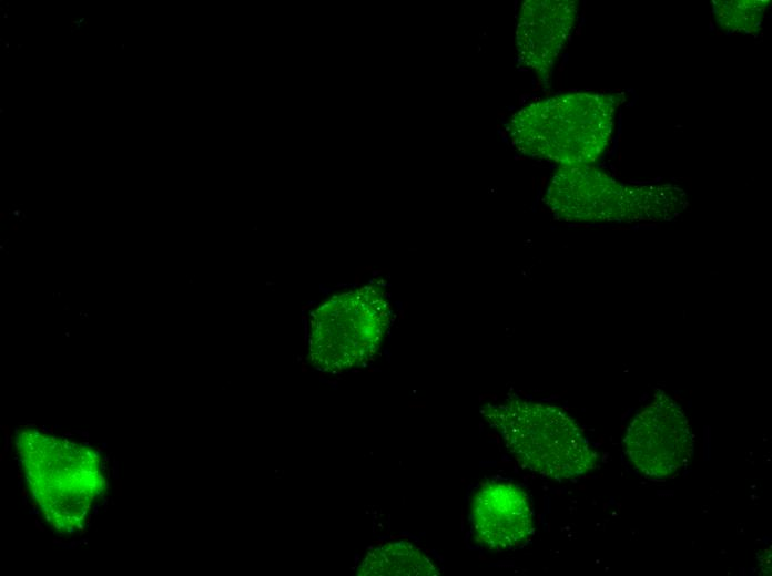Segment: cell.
<instances>
[{
	"instance_id": "cell-1",
	"label": "cell",
	"mask_w": 772,
	"mask_h": 576,
	"mask_svg": "<svg viewBox=\"0 0 772 576\" xmlns=\"http://www.w3.org/2000/svg\"><path fill=\"white\" fill-rule=\"evenodd\" d=\"M616 107L611 95L561 93L518 110L508 132L525 155L560 166L590 165L610 144Z\"/></svg>"
},
{
	"instance_id": "cell-2",
	"label": "cell",
	"mask_w": 772,
	"mask_h": 576,
	"mask_svg": "<svg viewBox=\"0 0 772 576\" xmlns=\"http://www.w3.org/2000/svg\"><path fill=\"white\" fill-rule=\"evenodd\" d=\"M552 215L571 223L669 222L688 208L674 184H631L592 165L559 166L545 195Z\"/></svg>"
},
{
	"instance_id": "cell-3",
	"label": "cell",
	"mask_w": 772,
	"mask_h": 576,
	"mask_svg": "<svg viewBox=\"0 0 772 576\" xmlns=\"http://www.w3.org/2000/svg\"><path fill=\"white\" fill-rule=\"evenodd\" d=\"M17 451L32 495L49 524L60 533L81 528L101 494L99 455L73 441L23 429Z\"/></svg>"
},
{
	"instance_id": "cell-4",
	"label": "cell",
	"mask_w": 772,
	"mask_h": 576,
	"mask_svg": "<svg viewBox=\"0 0 772 576\" xmlns=\"http://www.w3.org/2000/svg\"><path fill=\"white\" fill-rule=\"evenodd\" d=\"M515 460L525 469L557 481L592 471L598 454L588 438L562 409L510 398L481 408Z\"/></svg>"
},
{
	"instance_id": "cell-5",
	"label": "cell",
	"mask_w": 772,
	"mask_h": 576,
	"mask_svg": "<svg viewBox=\"0 0 772 576\" xmlns=\"http://www.w3.org/2000/svg\"><path fill=\"white\" fill-rule=\"evenodd\" d=\"M693 434L681 407L658 390L630 422L624 450L644 475L667 479L687 466L693 454Z\"/></svg>"
},
{
	"instance_id": "cell-6",
	"label": "cell",
	"mask_w": 772,
	"mask_h": 576,
	"mask_svg": "<svg viewBox=\"0 0 772 576\" xmlns=\"http://www.w3.org/2000/svg\"><path fill=\"white\" fill-rule=\"evenodd\" d=\"M329 325H315L311 354L315 366L337 372L369 360L388 327L387 305L372 288L352 296L343 312Z\"/></svg>"
},
{
	"instance_id": "cell-7",
	"label": "cell",
	"mask_w": 772,
	"mask_h": 576,
	"mask_svg": "<svg viewBox=\"0 0 772 576\" xmlns=\"http://www.w3.org/2000/svg\"><path fill=\"white\" fill-rule=\"evenodd\" d=\"M534 517L528 494L512 482H485L473 497L471 529L477 542L490 551L522 546L534 533Z\"/></svg>"
},
{
	"instance_id": "cell-8",
	"label": "cell",
	"mask_w": 772,
	"mask_h": 576,
	"mask_svg": "<svg viewBox=\"0 0 772 576\" xmlns=\"http://www.w3.org/2000/svg\"><path fill=\"white\" fill-rule=\"evenodd\" d=\"M577 16V1H525L516 29V48L520 63L540 76L548 75L569 42Z\"/></svg>"
},
{
	"instance_id": "cell-9",
	"label": "cell",
	"mask_w": 772,
	"mask_h": 576,
	"mask_svg": "<svg viewBox=\"0 0 772 576\" xmlns=\"http://www.w3.org/2000/svg\"><path fill=\"white\" fill-rule=\"evenodd\" d=\"M440 569L418 546L405 542H392L369 551L359 566L360 576H436Z\"/></svg>"
},
{
	"instance_id": "cell-10",
	"label": "cell",
	"mask_w": 772,
	"mask_h": 576,
	"mask_svg": "<svg viewBox=\"0 0 772 576\" xmlns=\"http://www.w3.org/2000/svg\"><path fill=\"white\" fill-rule=\"evenodd\" d=\"M770 1L764 0H718L713 11L719 25L735 33H756L762 24Z\"/></svg>"
}]
</instances>
